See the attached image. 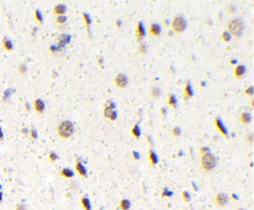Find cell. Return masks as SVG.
Here are the masks:
<instances>
[{"instance_id":"obj_12","label":"cell","mask_w":254,"mask_h":210,"mask_svg":"<svg viewBox=\"0 0 254 210\" xmlns=\"http://www.w3.org/2000/svg\"><path fill=\"white\" fill-rule=\"evenodd\" d=\"M75 167H76V172L81 176V177H87V169H86V167H84V164L81 162V160L77 157V160H76V164H75Z\"/></svg>"},{"instance_id":"obj_9","label":"cell","mask_w":254,"mask_h":210,"mask_svg":"<svg viewBox=\"0 0 254 210\" xmlns=\"http://www.w3.org/2000/svg\"><path fill=\"white\" fill-rule=\"evenodd\" d=\"M193 97V89H192V85H191V82L187 81L185 87H184V100H188Z\"/></svg>"},{"instance_id":"obj_4","label":"cell","mask_w":254,"mask_h":210,"mask_svg":"<svg viewBox=\"0 0 254 210\" xmlns=\"http://www.w3.org/2000/svg\"><path fill=\"white\" fill-rule=\"evenodd\" d=\"M116 107H117V105H116V103H114L113 100H108V102H106V104H104L103 115H104L107 119H109L111 121H114V120L117 119V110H116Z\"/></svg>"},{"instance_id":"obj_21","label":"cell","mask_w":254,"mask_h":210,"mask_svg":"<svg viewBox=\"0 0 254 210\" xmlns=\"http://www.w3.org/2000/svg\"><path fill=\"white\" fill-rule=\"evenodd\" d=\"M160 95H161V90H160V88L156 87V85H152V87L150 88V97L157 99V98H160Z\"/></svg>"},{"instance_id":"obj_19","label":"cell","mask_w":254,"mask_h":210,"mask_svg":"<svg viewBox=\"0 0 254 210\" xmlns=\"http://www.w3.org/2000/svg\"><path fill=\"white\" fill-rule=\"evenodd\" d=\"M147 158H149V162L151 163V166H155V164H157V162H159V157H157V155H156L152 150H150V151L147 152Z\"/></svg>"},{"instance_id":"obj_26","label":"cell","mask_w":254,"mask_h":210,"mask_svg":"<svg viewBox=\"0 0 254 210\" xmlns=\"http://www.w3.org/2000/svg\"><path fill=\"white\" fill-rule=\"evenodd\" d=\"M119 208L122 210H129L130 209V202L128 199H122L119 202Z\"/></svg>"},{"instance_id":"obj_13","label":"cell","mask_w":254,"mask_h":210,"mask_svg":"<svg viewBox=\"0 0 254 210\" xmlns=\"http://www.w3.org/2000/svg\"><path fill=\"white\" fill-rule=\"evenodd\" d=\"M149 33H150L151 36H155V37L160 36V33H161V26H160L159 24H150V25H149Z\"/></svg>"},{"instance_id":"obj_10","label":"cell","mask_w":254,"mask_h":210,"mask_svg":"<svg viewBox=\"0 0 254 210\" xmlns=\"http://www.w3.org/2000/svg\"><path fill=\"white\" fill-rule=\"evenodd\" d=\"M215 126H216V129H217L222 135H225L226 137H228V131H227V129H226L223 121L221 120V117L217 116V117L215 119Z\"/></svg>"},{"instance_id":"obj_52","label":"cell","mask_w":254,"mask_h":210,"mask_svg":"<svg viewBox=\"0 0 254 210\" xmlns=\"http://www.w3.org/2000/svg\"><path fill=\"white\" fill-rule=\"evenodd\" d=\"M25 109H26V110H30V104H29V103L25 104Z\"/></svg>"},{"instance_id":"obj_44","label":"cell","mask_w":254,"mask_h":210,"mask_svg":"<svg viewBox=\"0 0 254 210\" xmlns=\"http://www.w3.org/2000/svg\"><path fill=\"white\" fill-rule=\"evenodd\" d=\"M50 50H51V52H57V51L60 50V47H57V46H56V47H55V46H51Z\"/></svg>"},{"instance_id":"obj_29","label":"cell","mask_w":254,"mask_h":210,"mask_svg":"<svg viewBox=\"0 0 254 210\" xmlns=\"http://www.w3.org/2000/svg\"><path fill=\"white\" fill-rule=\"evenodd\" d=\"M66 21H67V16H65V15H60V16L56 17V22L58 25H65Z\"/></svg>"},{"instance_id":"obj_42","label":"cell","mask_w":254,"mask_h":210,"mask_svg":"<svg viewBox=\"0 0 254 210\" xmlns=\"http://www.w3.org/2000/svg\"><path fill=\"white\" fill-rule=\"evenodd\" d=\"M133 158L136 160V161H139V160H140V153L136 152V151H134V152H133Z\"/></svg>"},{"instance_id":"obj_8","label":"cell","mask_w":254,"mask_h":210,"mask_svg":"<svg viewBox=\"0 0 254 210\" xmlns=\"http://www.w3.org/2000/svg\"><path fill=\"white\" fill-rule=\"evenodd\" d=\"M228 200H229V198H228V195L225 194V193H217L216 197H215V199H213L215 204H216L217 207H220V208L226 207V205L228 204Z\"/></svg>"},{"instance_id":"obj_56","label":"cell","mask_w":254,"mask_h":210,"mask_svg":"<svg viewBox=\"0 0 254 210\" xmlns=\"http://www.w3.org/2000/svg\"><path fill=\"white\" fill-rule=\"evenodd\" d=\"M169 24H170V22H169L167 20H165V21H164V25H169Z\"/></svg>"},{"instance_id":"obj_7","label":"cell","mask_w":254,"mask_h":210,"mask_svg":"<svg viewBox=\"0 0 254 210\" xmlns=\"http://www.w3.org/2000/svg\"><path fill=\"white\" fill-rule=\"evenodd\" d=\"M145 36H146L145 26H144V24H143L141 21H139L138 25H136V27H135V38H136V41L140 43V42L145 38Z\"/></svg>"},{"instance_id":"obj_22","label":"cell","mask_w":254,"mask_h":210,"mask_svg":"<svg viewBox=\"0 0 254 210\" xmlns=\"http://www.w3.org/2000/svg\"><path fill=\"white\" fill-rule=\"evenodd\" d=\"M82 16H83V21H84V25H86V27H87V30H88V35H91V24H92V19H91V16L88 15V14H82Z\"/></svg>"},{"instance_id":"obj_50","label":"cell","mask_w":254,"mask_h":210,"mask_svg":"<svg viewBox=\"0 0 254 210\" xmlns=\"http://www.w3.org/2000/svg\"><path fill=\"white\" fill-rule=\"evenodd\" d=\"M147 141H149V143H150V146L152 145V138L150 137V136H147Z\"/></svg>"},{"instance_id":"obj_47","label":"cell","mask_w":254,"mask_h":210,"mask_svg":"<svg viewBox=\"0 0 254 210\" xmlns=\"http://www.w3.org/2000/svg\"><path fill=\"white\" fill-rule=\"evenodd\" d=\"M2 140H4V132H2V130L0 127V141H2Z\"/></svg>"},{"instance_id":"obj_51","label":"cell","mask_w":254,"mask_h":210,"mask_svg":"<svg viewBox=\"0 0 254 210\" xmlns=\"http://www.w3.org/2000/svg\"><path fill=\"white\" fill-rule=\"evenodd\" d=\"M249 105H251V107H253V106H254V99H253V98L251 99V102H249Z\"/></svg>"},{"instance_id":"obj_49","label":"cell","mask_w":254,"mask_h":210,"mask_svg":"<svg viewBox=\"0 0 254 210\" xmlns=\"http://www.w3.org/2000/svg\"><path fill=\"white\" fill-rule=\"evenodd\" d=\"M229 63H231V64H236V63H237V59L232 58V59H229Z\"/></svg>"},{"instance_id":"obj_18","label":"cell","mask_w":254,"mask_h":210,"mask_svg":"<svg viewBox=\"0 0 254 210\" xmlns=\"http://www.w3.org/2000/svg\"><path fill=\"white\" fill-rule=\"evenodd\" d=\"M81 207L83 208V210H92V205H91L89 198L87 195H83L81 198Z\"/></svg>"},{"instance_id":"obj_31","label":"cell","mask_w":254,"mask_h":210,"mask_svg":"<svg viewBox=\"0 0 254 210\" xmlns=\"http://www.w3.org/2000/svg\"><path fill=\"white\" fill-rule=\"evenodd\" d=\"M11 93H14V89H7V90H5V92H4V98H2V100H4V102H7V99H9V97H10Z\"/></svg>"},{"instance_id":"obj_1","label":"cell","mask_w":254,"mask_h":210,"mask_svg":"<svg viewBox=\"0 0 254 210\" xmlns=\"http://www.w3.org/2000/svg\"><path fill=\"white\" fill-rule=\"evenodd\" d=\"M226 26H227V30H226V31H228L229 35H231V36H234V37H241V36L243 35L244 28H246L244 22H243L241 19H238V17L228 20Z\"/></svg>"},{"instance_id":"obj_2","label":"cell","mask_w":254,"mask_h":210,"mask_svg":"<svg viewBox=\"0 0 254 210\" xmlns=\"http://www.w3.org/2000/svg\"><path fill=\"white\" fill-rule=\"evenodd\" d=\"M56 130H57L58 137H61V138H70L73 135V132H75V125L70 120H62V121L58 122Z\"/></svg>"},{"instance_id":"obj_58","label":"cell","mask_w":254,"mask_h":210,"mask_svg":"<svg viewBox=\"0 0 254 210\" xmlns=\"http://www.w3.org/2000/svg\"><path fill=\"white\" fill-rule=\"evenodd\" d=\"M99 64H101V66L103 64V59H102V58H99Z\"/></svg>"},{"instance_id":"obj_11","label":"cell","mask_w":254,"mask_h":210,"mask_svg":"<svg viewBox=\"0 0 254 210\" xmlns=\"http://www.w3.org/2000/svg\"><path fill=\"white\" fill-rule=\"evenodd\" d=\"M238 121L242 124V125H248L252 122V114L248 112V111H244V112H241L239 116H238Z\"/></svg>"},{"instance_id":"obj_60","label":"cell","mask_w":254,"mask_h":210,"mask_svg":"<svg viewBox=\"0 0 254 210\" xmlns=\"http://www.w3.org/2000/svg\"><path fill=\"white\" fill-rule=\"evenodd\" d=\"M237 210H246L244 208H239V209H237Z\"/></svg>"},{"instance_id":"obj_34","label":"cell","mask_w":254,"mask_h":210,"mask_svg":"<svg viewBox=\"0 0 254 210\" xmlns=\"http://www.w3.org/2000/svg\"><path fill=\"white\" fill-rule=\"evenodd\" d=\"M48 160H50V162H56L58 160V156L55 152H50L48 153Z\"/></svg>"},{"instance_id":"obj_41","label":"cell","mask_w":254,"mask_h":210,"mask_svg":"<svg viewBox=\"0 0 254 210\" xmlns=\"http://www.w3.org/2000/svg\"><path fill=\"white\" fill-rule=\"evenodd\" d=\"M207 152H211L208 147H201V148H200V153H201V155H203V153H207Z\"/></svg>"},{"instance_id":"obj_35","label":"cell","mask_w":254,"mask_h":210,"mask_svg":"<svg viewBox=\"0 0 254 210\" xmlns=\"http://www.w3.org/2000/svg\"><path fill=\"white\" fill-rule=\"evenodd\" d=\"M181 197H182V200H184V202H190V200H191V195H190L188 192H182Z\"/></svg>"},{"instance_id":"obj_39","label":"cell","mask_w":254,"mask_h":210,"mask_svg":"<svg viewBox=\"0 0 254 210\" xmlns=\"http://www.w3.org/2000/svg\"><path fill=\"white\" fill-rule=\"evenodd\" d=\"M26 71H27V67H26L25 64H20V66H19V72H20L21 74H25Z\"/></svg>"},{"instance_id":"obj_46","label":"cell","mask_w":254,"mask_h":210,"mask_svg":"<svg viewBox=\"0 0 254 210\" xmlns=\"http://www.w3.org/2000/svg\"><path fill=\"white\" fill-rule=\"evenodd\" d=\"M21 132H22L24 135H29V130H27V129H25V127L21 130Z\"/></svg>"},{"instance_id":"obj_17","label":"cell","mask_w":254,"mask_h":210,"mask_svg":"<svg viewBox=\"0 0 254 210\" xmlns=\"http://www.w3.org/2000/svg\"><path fill=\"white\" fill-rule=\"evenodd\" d=\"M66 11H67V7H66V5H63V4L56 5V6L53 7V14L57 15V16H60V15H65Z\"/></svg>"},{"instance_id":"obj_16","label":"cell","mask_w":254,"mask_h":210,"mask_svg":"<svg viewBox=\"0 0 254 210\" xmlns=\"http://www.w3.org/2000/svg\"><path fill=\"white\" fill-rule=\"evenodd\" d=\"M2 47H4V50L5 51H7V52H10V51H12L14 50V43H12V41L11 40H9L6 36L2 38Z\"/></svg>"},{"instance_id":"obj_38","label":"cell","mask_w":254,"mask_h":210,"mask_svg":"<svg viewBox=\"0 0 254 210\" xmlns=\"http://www.w3.org/2000/svg\"><path fill=\"white\" fill-rule=\"evenodd\" d=\"M236 10H237V7H236L234 5H228V6H227V11H228L229 14H234Z\"/></svg>"},{"instance_id":"obj_27","label":"cell","mask_w":254,"mask_h":210,"mask_svg":"<svg viewBox=\"0 0 254 210\" xmlns=\"http://www.w3.org/2000/svg\"><path fill=\"white\" fill-rule=\"evenodd\" d=\"M231 38H232V36L229 35L228 31H223V32H222V35H221V40H222L223 42H229Z\"/></svg>"},{"instance_id":"obj_5","label":"cell","mask_w":254,"mask_h":210,"mask_svg":"<svg viewBox=\"0 0 254 210\" xmlns=\"http://www.w3.org/2000/svg\"><path fill=\"white\" fill-rule=\"evenodd\" d=\"M186 26H187V22L182 16H176L171 21V28H172V32L175 33H182L186 30Z\"/></svg>"},{"instance_id":"obj_55","label":"cell","mask_w":254,"mask_h":210,"mask_svg":"<svg viewBox=\"0 0 254 210\" xmlns=\"http://www.w3.org/2000/svg\"><path fill=\"white\" fill-rule=\"evenodd\" d=\"M0 189H1V187H0ZM2 200V193H1V190H0V202Z\"/></svg>"},{"instance_id":"obj_45","label":"cell","mask_w":254,"mask_h":210,"mask_svg":"<svg viewBox=\"0 0 254 210\" xmlns=\"http://www.w3.org/2000/svg\"><path fill=\"white\" fill-rule=\"evenodd\" d=\"M160 112H161V115H162V116H165V115H166V109H165V107H161Z\"/></svg>"},{"instance_id":"obj_40","label":"cell","mask_w":254,"mask_h":210,"mask_svg":"<svg viewBox=\"0 0 254 210\" xmlns=\"http://www.w3.org/2000/svg\"><path fill=\"white\" fill-rule=\"evenodd\" d=\"M171 195H172V192L169 190L167 188H165V189L162 190V197H171Z\"/></svg>"},{"instance_id":"obj_24","label":"cell","mask_w":254,"mask_h":210,"mask_svg":"<svg viewBox=\"0 0 254 210\" xmlns=\"http://www.w3.org/2000/svg\"><path fill=\"white\" fill-rule=\"evenodd\" d=\"M167 105L170 107H172V109L177 107V99H176V97L174 94H169V97H167Z\"/></svg>"},{"instance_id":"obj_59","label":"cell","mask_w":254,"mask_h":210,"mask_svg":"<svg viewBox=\"0 0 254 210\" xmlns=\"http://www.w3.org/2000/svg\"><path fill=\"white\" fill-rule=\"evenodd\" d=\"M232 198H233V199H238V197H237L236 194H233V195H232Z\"/></svg>"},{"instance_id":"obj_53","label":"cell","mask_w":254,"mask_h":210,"mask_svg":"<svg viewBox=\"0 0 254 210\" xmlns=\"http://www.w3.org/2000/svg\"><path fill=\"white\" fill-rule=\"evenodd\" d=\"M120 25H122V21H120V20H118V21H117V26H118V27H120Z\"/></svg>"},{"instance_id":"obj_43","label":"cell","mask_w":254,"mask_h":210,"mask_svg":"<svg viewBox=\"0 0 254 210\" xmlns=\"http://www.w3.org/2000/svg\"><path fill=\"white\" fill-rule=\"evenodd\" d=\"M15 210H26V207H25V205L21 203V204H17V205H16Z\"/></svg>"},{"instance_id":"obj_25","label":"cell","mask_w":254,"mask_h":210,"mask_svg":"<svg viewBox=\"0 0 254 210\" xmlns=\"http://www.w3.org/2000/svg\"><path fill=\"white\" fill-rule=\"evenodd\" d=\"M131 135H133L135 138H139V137L141 136V130H140L139 124H135V125L133 126V129H131Z\"/></svg>"},{"instance_id":"obj_15","label":"cell","mask_w":254,"mask_h":210,"mask_svg":"<svg viewBox=\"0 0 254 210\" xmlns=\"http://www.w3.org/2000/svg\"><path fill=\"white\" fill-rule=\"evenodd\" d=\"M45 107H46V105H45V102L42 99H36L34 102V110L37 114H42L45 111Z\"/></svg>"},{"instance_id":"obj_20","label":"cell","mask_w":254,"mask_h":210,"mask_svg":"<svg viewBox=\"0 0 254 210\" xmlns=\"http://www.w3.org/2000/svg\"><path fill=\"white\" fill-rule=\"evenodd\" d=\"M71 42V36L70 35H61L60 36V42H58V47H65Z\"/></svg>"},{"instance_id":"obj_6","label":"cell","mask_w":254,"mask_h":210,"mask_svg":"<svg viewBox=\"0 0 254 210\" xmlns=\"http://www.w3.org/2000/svg\"><path fill=\"white\" fill-rule=\"evenodd\" d=\"M128 83H129V79H128L127 74H124V73H119V74H117L116 78H114V84H116V87L119 88V89L127 88Z\"/></svg>"},{"instance_id":"obj_37","label":"cell","mask_w":254,"mask_h":210,"mask_svg":"<svg viewBox=\"0 0 254 210\" xmlns=\"http://www.w3.org/2000/svg\"><path fill=\"white\" fill-rule=\"evenodd\" d=\"M246 140H247V142H248L249 145H252V143H253V133H252V132H248L247 136H246Z\"/></svg>"},{"instance_id":"obj_57","label":"cell","mask_w":254,"mask_h":210,"mask_svg":"<svg viewBox=\"0 0 254 210\" xmlns=\"http://www.w3.org/2000/svg\"><path fill=\"white\" fill-rule=\"evenodd\" d=\"M172 35H174V32H172V31H170V32H169V36H170V37H172Z\"/></svg>"},{"instance_id":"obj_48","label":"cell","mask_w":254,"mask_h":210,"mask_svg":"<svg viewBox=\"0 0 254 210\" xmlns=\"http://www.w3.org/2000/svg\"><path fill=\"white\" fill-rule=\"evenodd\" d=\"M36 32H37V27H34V28H32V31H31V35H32V36H35V33H36Z\"/></svg>"},{"instance_id":"obj_3","label":"cell","mask_w":254,"mask_h":210,"mask_svg":"<svg viewBox=\"0 0 254 210\" xmlns=\"http://www.w3.org/2000/svg\"><path fill=\"white\" fill-rule=\"evenodd\" d=\"M216 164H217V160H216V157L211 152L201 155V157H200V167H201L202 172L208 173V172L213 171L216 168Z\"/></svg>"},{"instance_id":"obj_28","label":"cell","mask_w":254,"mask_h":210,"mask_svg":"<svg viewBox=\"0 0 254 210\" xmlns=\"http://www.w3.org/2000/svg\"><path fill=\"white\" fill-rule=\"evenodd\" d=\"M34 15H35V19H36V21H37L39 24H42V22H43V17H42V14H41L40 10H35Z\"/></svg>"},{"instance_id":"obj_32","label":"cell","mask_w":254,"mask_h":210,"mask_svg":"<svg viewBox=\"0 0 254 210\" xmlns=\"http://www.w3.org/2000/svg\"><path fill=\"white\" fill-rule=\"evenodd\" d=\"M171 133H172V135H174L175 137H179V136L181 135V129L176 126V127H174V129L171 130Z\"/></svg>"},{"instance_id":"obj_54","label":"cell","mask_w":254,"mask_h":210,"mask_svg":"<svg viewBox=\"0 0 254 210\" xmlns=\"http://www.w3.org/2000/svg\"><path fill=\"white\" fill-rule=\"evenodd\" d=\"M205 85H206V83H205V82H201V83H200V87H201V88H203Z\"/></svg>"},{"instance_id":"obj_30","label":"cell","mask_w":254,"mask_h":210,"mask_svg":"<svg viewBox=\"0 0 254 210\" xmlns=\"http://www.w3.org/2000/svg\"><path fill=\"white\" fill-rule=\"evenodd\" d=\"M138 47H139V52H140V53L145 55V53L147 52V45H146V43H144V42H140Z\"/></svg>"},{"instance_id":"obj_33","label":"cell","mask_w":254,"mask_h":210,"mask_svg":"<svg viewBox=\"0 0 254 210\" xmlns=\"http://www.w3.org/2000/svg\"><path fill=\"white\" fill-rule=\"evenodd\" d=\"M29 135L31 136L32 140H36V138H37V131H36V129H35V127H31V130L29 131Z\"/></svg>"},{"instance_id":"obj_14","label":"cell","mask_w":254,"mask_h":210,"mask_svg":"<svg viewBox=\"0 0 254 210\" xmlns=\"http://www.w3.org/2000/svg\"><path fill=\"white\" fill-rule=\"evenodd\" d=\"M246 72H247L246 66H244V64H238V66L234 68L233 74H234V77H236L237 79H239V78H242V77L246 74Z\"/></svg>"},{"instance_id":"obj_23","label":"cell","mask_w":254,"mask_h":210,"mask_svg":"<svg viewBox=\"0 0 254 210\" xmlns=\"http://www.w3.org/2000/svg\"><path fill=\"white\" fill-rule=\"evenodd\" d=\"M60 176L63 177V178H72L75 176V172L72 169H70V168H63V169H61Z\"/></svg>"},{"instance_id":"obj_36","label":"cell","mask_w":254,"mask_h":210,"mask_svg":"<svg viewBox=\"0 0 254 210\" xmlns=\"http://www.w3.org/2000/svg\"><path fill=\"white\" fill-rule=\"evenodd\" d=\"M253 93H254V88L253 87H249L244 90V95H248V97H253Z\"/></svg>"}]
</instances>
